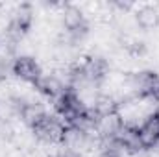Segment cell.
I'll list each match as a JSON object with an SVG mask.
<instances>
[{
  "label": "cell",
  "instance_id": "6da1fadb",
  "mask_svg": "<svg viewBox=\"0 0 159 157\" xmlns=\"http://www.w3.org/2000/svg\"><path fill=\"white\" fill-rule=\"evenodd\" d=\"M34 133L46 141V142H65V135H67V126L61 118L50 117L46 115L44 118H41L39 122L32 128Z\"/></svg>",
  "mask_w": 159,
  "mask_h": 157
},
{
  "label": "cell",
  "instance_id": "7a4b0ae2",
  "mask_svg": "<svg viewBox=\"0 0 159 157\" xmlns=\"http://www.w3.org/2000/svg\"><path fill=\"white\" fill-rule=\"evenodd\" d=\"M80 70H81V78L83 81L89 83H98L100 79H104L107 76V61L104 57H87L85 61L78 63Z\"/></svg>",
  "mask_w": 159,
  "mask_h": 157
},
{
  "label": "cell",
  "instance_id": "3957f363",
  "mask_svg": "<svg viewBox=\"0 0 159 157\" xmlns=\"http://www.w3.org/2000/svg\"><path fill=\"white\" fill-rule=\"evenodd\" d=\"M11 70L15 76H19L24 81H30V83H37L39 78L43 76L41 72V67L37 65V61L34 57H28V56H22V57H17L11 65Z\"/></svg>",
  "mask_w": 159,
  "mask_h": 157
},
{
  "label": "cell",
  "instance_id": "277c9868",
  "mask_svg": "<svg viewBox=\"0 0 159 157\" xmlns=\"http://www.w3.org/2000/svg\"><path fill=\"white\" fill-rule=\"evenodd\" d=\"M63 22H65L67 32H69L74 39H78V37H81V35L87 34V20L83 19L81 11L76 9V7H67V9H65Z\"/></svg>",
  "mask_w": 159,
  "mask_h": 157
},
{
  "label": "cell",
  "instance_id": "5b68a950",
  "mask_svg": "<svg viewBox=\"0 0 159 157\" xmlns=\"http://www.w3.org/2000/svg\"><path fill=\"white\" fill-rule=\"evenodd\" d=\"M30 26H32V13H30L28 9H22V11H19V13L13 17V20L9 22L7 35H9L11 39H20V37L30 30Z\"/></svg>",
  "mask_w": 159,
  "mask_h": 157
},
{
  "label": "cell",
  "instance_id": "8992f818",
  "mask_svg": "<svg viewBox=\"0 0 159 157\" xmlns=\"http://www.w3.org/2000/svg\"><path fill=\"white\" fill-rule=\"evenodd\" d=\"M35 89L39 91L41 94H44V96L56 100L57 96L63 94V91H65L67 87L56 78V76H41L39 81L35 83Z\"/></svg>",
  "mask_w": 159,
  "mask_h": 157
},
{
  "label": "cell",
  "instance_id": "52a82bcc",
  "mask_svg": "<svg viewBox=\"0 0 159 157\" xmlns=\"http://www.w3.org/2000/svg\"><path fill=\"white\" fill-rule=\"evenodd\" d=\"M17 109H19V113H20L22 120H24L30 128H34L41 118L46 117L44 107L39 105V104H26V102H20V105H17Z\"/></svg>",
  "mask_w": 159,
  "mask_h": 157
},
{
  "label": "cell",
  "instance_id": "ba28073f",
  "mask_svg": "<svg viewBox=\"0 0 159 157\" xmlns=\"http://www.w3.org/2000/svg\"><path fill=\"white\" fill-rule=\"evenodd\" d=\"M159 20V15L154 7H143L139 13H137V22L143 26V28H154Z\"/></svg>",
  "mask_w": 159,
  "mask_h": 157
},
{
  "label": "cell",
  "instance_id": "9c48e42d",
  "mask_svg": "<svg viewBox=\"0 0 159 157\" xmlns=\"http://www.w3.org/2000/svg\"><path fill=\"white\" fill-rule=\"evenodd\" d=\"M54 157H78L76 154H72V152H63V154H57V155Z\"/></svg>",
  "mask_w": 159,
  "mask_h": 157
}]
</instances>
